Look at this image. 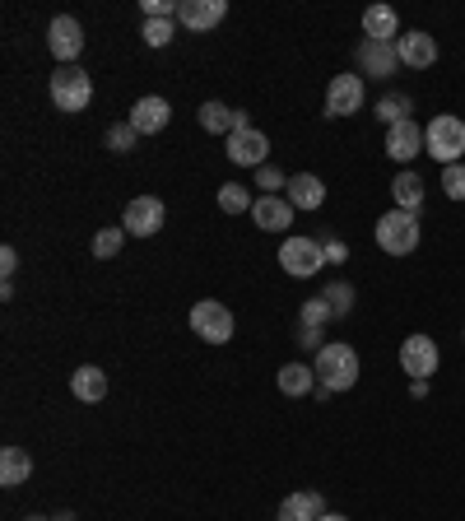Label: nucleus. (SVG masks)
<instances>
[{
  "label": "nucleus",
  "mask_w": 465,
  "mask_h": 521,
  "mask_svg": "<svg viewBox=\"0 0 465 521\" xmlns=\"http://www.w3.org/2000/svg\"><path fill=\"white\" fill-rule=\"evenodd\" d=\"M312 368H317V396L321 401H326V396H340V391H354L359 387V373H363L354 345H340V340L321 349Z\"/></svg>",
  "instance_id": "f257e3e1"
},
{
  "label": "nucleus",
  "mask_w": 465,
  "mask_h": 521,
  "mask_svg": "<svg viewBox=\"0 0 465 521\" xmlns=\"http://www.w3.org/2000/svg\"><path fill=\"white\" fill-rule=\"evenodd\" d=\"M424 154H428V159H438L442 168L461 163V154H465V121L452 117V112H442V117L428 121V126H424Z\"/></svg>",
  "instance_id": "f03ea898"
},
{
  "label": "nucleus",
  "mask_w": 465,
  "mask_h": 521,
  "mask_svg": "<svg viewBox=\"0 0 465 521\" xmlns=\"http://www.w3.org/2000/svg\"><path fill=\"white\" fill-rule=\"evenodd\" d=\"M372 233H377V247H382L386 256H410L414 247H419V214L391 205V210L372 224Z\"/></svg>",
  "instance_id": "7ed1b4c3"
},
{
  "label": "nucleus",
  "mask_w": 465,
  "mask_h": 521,
  "mask_svg": "<svg viewBox=\"0 0 465 521\" xmlns=\"http://www.w3.org/2000/svg\"><path fill=\"white\" fill-rule=\"evenodd\" d=\"M47 94H52L56 112L75 117V112H84V107L93 103V80L84 75L80 66H56L52 70V84H47Z\"/></svg>",
  "instance_id": "20e7f679"
},
{
  "label": "nucleus",
  "mask_w": 465,
  "mask_h": 521,
  "mask_svg": "<svg viewBox=\"0 0 465 521\" xmlns=\"http://www.w3.org/2000/svg\"><path fill=\"white\" fill-rule=\"evenodd\" d=\"M279 266H284V275H293V280H312V275L326 266V252H321L317 238L289 233V238L279 242Z\"/></svg>",
  "instance_id": "39448f33"
},
{
  "label": "nucleus",
  "mask_w": 465,
  "mask_h": 521,
  "mask_svg": "<svg viewBox=\"0 0 465 521\" xmlns=\"http://www.w3.org/2000/svg\"><path fill=\"white\" fill-rule=\"evenodd\" d=\"M438 363H442V349L433 335H424V331L405 335V345H400V373H410V382H428V377L438 373Z\"/></svg>",
  "instance_id": "423d86ee"
},
{
  "label": "nucleus",
  "mask_w": 465,
  "mask_h": 521,
  "mask_svg": "<svg viewBox=\"0 0 465 521\" xmlns=\"http://www.w3.org/2000/svg\"><path fill=\"white\" fill-rule=\"evenodd\" d=\"M233 312L224 308V303H214V298H200L196 308H191V331L205 340V345H228L233 340Z\"/></svg>",
  "instance_id": "0eeeda50"
},
{
  "label": "nucleus",
  "mask_w": 465,
  "mask_h": 521,
  "mask_svg": "<svg viewBox=\"0 0 465 521\" xmlns=\"http://www.w3.org/2000/svg\"><path fill=\"white\" fill-rule=\"evenodd\" d=\"M47 47H52L56 66H75L84 52V28L75 14H56L52 24H47Z\"/></svg>",
  "instance_id": "6e6552de"
},
{
  "label": "nucleus",
  "mask_w": 465,
  "mask_h": 521,
  "mask_svg": "<svg viewBox=\"0 0 465 521\" xmlns=\"http://www.w3.org/2000/svg\"><path fill=\"white\" fill-rule=\"evenodd\" d=\"M163 219H168V210H163L159 196H135V201L121 210V228H126L131 238H154L163 228Z\"/></svg>",
  "instance_id": "1a4fd4ad"
},
{
  "label": "nucleus",
  "mask_w": 465,
  "mask_h": 521,
  "mask_svg": "<svg viewBox=\"0 0 465 521\" xmlns=\"http://www.w3.org/2000/svg\"><path fill=\"white\" fill-rule=\"evenodd\" d=\"M424 154V126L414 117L396 121V126H386V159H396L400 168H410L414 159Z\"/></svg>",
  "instance_id": "9d476101"
},
{
  "label": "nucleus",
  "mask_w": 465,
  "mask_h": 521,
  "mask_svg": "<svg viewBox=\"0 0 465 521\" xmlns=\"http://www.w3.org/2000/svg\"><path fill=\"white\" fill-rule=\"evenodd\" d=\"M363 112V75H335L326 84V117H354Z\"/></svg>",
  "instance_id": "9b49d317"
},
{
  "label": "nucleus",
  "mask_w": 465,
  "mask_h": 521,
  "mask_svg": "<svg viewBox=\"0 0 465 521\" xmlns=\"http://www.w3.org/2000/svg\"><path fill=\"white\" fill-rule=\"evenodd\" d=\"M228 159L238 163V168H266V159H270L266 131H256V126L233 131V135H228Z\"/></svg>",
  "instance_id": "f8f14e48"
},
{
  "label": "nucleus",
  "mask_w": 465,
  "mask_h": 521,
  "mask_svg": "<svg viewBox=\"0 0 465 521\" xmlns=\"http://www.w3.org/2000/svg\"><path fill=\"white\" fill-rule=\"evenodd\" d=\"M359 66H363V80H391V75L400 70L396 42H372V38H363V42H359Z\"/></svg>",
  "instance_id": "ddd939ff"
},
{
  "label": "nucleus",
  "mask_w": 465,
  "mask_h": 521,
  "mask_svg": "<svg viewBox=\"0 0 465 521\" xmlns=\"http://www.w3.org/2000/svg\"><path fill=\"white\" fill-rule=\"evenodd\" d=\"M228 19V0H182L177 5V24L191 33H210Z\"/></svg>",
  "instance_id": "4468645a"
},
{
  "label": "nucleus",
  "mask_w": 465,
  "mask_h": 521,
  "mask_svg": "<svg viewBox=\"0 0 465 521\" xmlns=\"http://www.w3.org/2000/svg\"><path fill=\"white\" fill-rule=\"evenodd\" d=\"M396 52H400V66H410V70L438 66V38H433V33H424V28H410V33H400Z\"/></svg>",
  "instance_id": "2eb2a0df"
},
{
  "label": "nucleus",
  "mask_w": 465,
  "mask_h": 521,
  "mask_svg": "<svg viewBox=\"0 0 465 521\" xmlns=\"http://www.w3.org/2000/svg\"><path fill=\"white\" fill-rule=\"evenodd\" d=\"M126 121H131L140 135H159V131H168V121H173V107H168V98L145 94L140 103L131 107V117H126Z\"/></svg>",
  "instance_id": "dca6fc26"
},
{
  "label": "nucleus",
  "mask_w": 465,
  "mask_h": 521,
  "mask_svg": "<svg viewBox=\"0 0 465 521\" xmlns=\"http://www.w3.org/2000/svg\"><path fill=\"white\" fill-rule=\"evenodd\" d=\"M293 205H289V196H256V205H252V224L256 228H266V233H289V224H293Z\"/></svg>",
  "instance_id": "f3484780"
},
{
  "label": "nucleus",
  "mask_w": 465,
  "mask_h": 521,
  "mask_svg": "<svg viewBox=\"0 0 465 521\" xmlns=\"http://www.w3.org/2000/svg\"><path fill=\"white\" fill-rule=\"evenodd\" d=\"M424 196H428V182L414 173V168H400V173L391 177V201H396V210L419 214L424 210Z\"/></svg>",
  "instance_id": "a211bd4d"
},
{
  "label": "nucleus",
  "mask_w": 465,
  "mask_h": 521,
  "mask_svg": "<svg viewBox=\"0 0 465 521\" xmlns=\"http://www.w3.org/2000/svg\"><path fill=\"white\" fill-rule=\"evenodd\" d=\"M363 38L400 42V14L391 10V5H368V10H363Z\"/></svg>",
  "instance_id": "6ab92c4d"
},
{
  "label": "nucleus",
  "mask_w": 465,
  "mask_h": 521,
  "mask_svg": "<svg viewBox=\"0 0 465 521\" xmlns=\"http://www.w3.org/2000/svg\"><path fill=\"white\" fill-rule=\"evenodd\" d=\"M289 205L293 210H321L326 205V182L317 173H293L289 177Z\"/></svg>",
  "instance_id": "aec40b11"
},
{
  "label": "nucleus",
  "mask_w": 465,
  "mask_h": 521,
  "mask_svg": "<svg viewBox=\"0 0 465 521\" xmlns=\"http://www.w3.org/2000/svg\"><path fill=\"white\" fill-rule=\"evenodd\" d=\"M326 517V498L317 489H303V494H289L279 503V521H321Z\"/></svg>",
  "instance_id": "412c9836"
},
{
  "label": "nucleus",
  "mask_w": 465,
  "mask_h": 521,
  "mask_svg": "<svg viewBox=\"0 0 465 521\" xmlns=\"http://www.w3.org/2000/svg\"><path fill=\"white\" fill-rule=\"evenodd\" d=\"M70 391H75V401L98 405L107 396V373L98 368V363H84V368H75V373H70Z\"/></svg>",
  "instance_id": "4be33fe9"
},
{
  "label": "nucleus",
  "mask_w": 465,
  "mask_h": 521,
  "mask_svg": "<svg viewBox=\"0 0 465 521\" xmlns=\"http://www.w3.org/2000/svg\"><path fill=\"white\" fill-rule=\"evenodd\" d=\"M275 387L289 396V401H298V396H312L317 391V368H307V363H284L275 373Z\"/></svg>",
  "instance_id": "5701e85b"
},
{
  "label": "nucleus",
  "mask_w": 465,
  "mask_h": 521,
  "mask_svg": "<svg viewBox=\"0 0 465 521\" xmlns=\"http://www.w3.org/2000/svg\"><path fill=\"white\" fill-rule=\"evenodd\" d=\"M28 475H33V456L24 447H0V484L19 489V484H28Z\"/></svg>",
  "instance_id": "b1692460"
},
{
  "label": "nucleus",
  "mask_w": 465,
  "mask_h": 521,
  "mask_svg": "<svg viewBox=\"0 0 465 521\" xmlns=\"http://www.w3.org/2000/svg\"><path fill=\"white\" fill-rule=\"evenodd\" d=\"M233 112H238V107L210 98V103H200L196 121H200V131H210V135H233Z\"/></svg>",
  "instance_id": "393cba45"
},
{
  "label": "nucleus",
  "mask_w": 465,
  "mask_h": 521,
  "mask_svg": "<svg viewBox=\"0 0 465 521\" xmlns=\"http://www.w3.org/2000/svg\"><path fill=\"white\" fill-rule=\"evenodd\" d=\"M321 298H326L331 317H349V312H354V284L349 280H331L326 289H321Z\"/></svg>",
  "instance_id": "a878e982"
},
{
  "label": "nucleus",
  "mask_w": 465,
  "mask_h": 521,
  "mask_svg": "<svg viewBox=\"0 0 465 521\" xmlns=\"http://www.w3.org/2000/svg\"><path fill=\"white\" fill-rule=\"evenodd\" d=\"M126 238H131V233H126L121 224L98 228V233H93V256H98V261H112V256L121 252V242H126Z\"/></svg>",
  "instance_id": "bb28decb"
},
{
  "label": "nucleus",
  "mask_w": 465,
  "mask_h": 521,
  "mask_svg": "<svg viewBox=\"0 0 465 521\" xmlns=\"http://www.w3.org/2000/svg\"><path fill=\"white\" fill-rule=\"evenodd\" d=\"M252 191L242 187V182H224V187H219V210L224 214H247L252 210Z\"/></svg>",
  "instance_id": "cd10ccee"
},
{
  "label": "nucleus",
  "mask_w": 465,
  "mask_h": 521,
  "mask_svg": "<svg viewBox=\"0 0 465 521\" xmlns=\"http://www.w3.org/2000/svg\"><path fill=\"white\" fill-rule=\"evenodd\" d=\"M410 112H414V98H410V94H386V98H377V117H382L386 126L405 121Z\"/></svg>",
  "instance_id": "c85d7f7f"
},
{
  "label": "nucleus",
  "mask_w": 465,
  "mask_h": 521,
  "mask_svg": "<svg viewBox=\"0 0 465 521\" xmlns=\"http://www.w3.org/2000/svg\"><path fill=\"white\" fill-rule=\"evenodd\" d=\"M173 33H177V19H145V28H140V38H145V47H168L173 42Z\"/></svg>",
  "instance_id": "c756f323"
},
{
  "label": "nucleus",
  "mask_w": 465,
  "mask_h": 521,
  "mask_svg": "<svg viewBox=\"0 0 465 521\" xmlns=\"http://www.w3.org/2000/svg\"><path fill=\"white\" fill-rule=\"evenodd\" d=\"M140 145V131H135L131 121H117V126H107V149L112 154H131Z\"/></svg>",
  "instance_id": "7c9ffc66"
},
{
  "label": "nucleus",
  "mask_w": 465,
  "mask_h": 521,
  "mask_svg": "<svg viewBox=\"0 0 465 521\" xmlns=\"http://www.w3.org/2000/svg\"><path fill=\"white\" fill-rule=\"evenodd\" d=\"M326 321H335L331 317V308H326V298H307L303 308H298V326H317V331H326Z\"/></svg>",
  "instance_id": "2f4dec72"
},
{
  "label": "nucleus",
  "mask_w": 465,
  "mask_h": 521,
  "mask_svg": "<svg viewBox=\"0 0 465 521\" xmlns=\"http://www.w3.org/2000/svg\"><path fill=\"white\" fill-rule=\"evenodd\" d=\"M442 196H447V201H465V163L442 168Z\"/></svg>",
  "instance_id": "473e14b6"
},
{
  "label": "nucleus",
  "mask_w": 465,
  "mask_h": 521,
  "mask_svg": "<svg viewBox=\"0 0 465 521\" xmlns=\"http://www.w3.org/2000/svg\"><path fill=\"white\" fill-rule=\"evenodd\" d=\"M256 187H261V196H279V187H289V177L266 163V168H256Z\"/></svg>",
  "instance_id": "72a5a7b5"
},
{
  "label": "nucleus",
  "mask_w": 465,
  "mask_h": 521,
  "mask_svg": "<svg viewBox=\"0 0 465 521\" xmlns=\"http://www.w3.org/2000/svg\"><path fill=\"white\" fill-rule=\"evenodd\" d=\"M177 5H182V0H140L145 19H177Z\"/></svg>",
  "instance_id": "f704fd0d"
},
{
  "label": "nucleus",
  "mask_w": 465,
  "mask_h": 521,
  "mask_svg": "<svg viewBox=\"0 0 465 521\" xmlns=\"http://www.w3.org/2000/svg\"><path fill=\"white\" fill-rule=\"evenodd\" d=\"M321 252H326V266H340V261H349V242L345 238H326L321 242Z\"/></svg>",
  "instance_id": "c9c22d12"
},
{
  "label": "nucleus",
  "mask_w": 465,
  "mask_h": 521,
  "mask_svg": "<svg viewBox=\"0 0 465 521\" xmlns=\"http://www.w3.org/2000/svg\"><path fill=\"white\" fill-rule=\"evenodd\" d=\"M326 331H317V326H298V345L303 349H312V354H321L326 349V340H321Z\"/></svg>",
  "instance_id": "e433bc0d"
},
{
  "label": "nucleus",
  "mask_w": 465,
  "mask_h": 521,
  "mask_svg": "<svg viewBox=\"0 0 465 521\" xmlns=\"http://www.w3.org/2000/svg\"><path fill=\"white\" fill-rule=\"evenodd\" d=\"M0 270H5V280H14V270H19V252L14 247H0Z\"/></svg>",
  "instance_id": "4c0bfd02"
},
{
  "label": "nucleus",
  "mask_w": 465,
  "mask_h": 521,
  "mask_svg": "<svg viewBox=\"0 0 465 521\" xmlns=\"http://www.w3.org/2000/svg\"><path fill=\"white\" fill-rule=\"evenodd\" d=\"M410 396L414 401H428V382H410Z\"/></svg>",
  "instance_id": "58836bf2"
},
{
  "label": "nucleus",
  "mask_w": 465,
  "mask_h": 521,
  "mask_svg": "<svg viewBox=\"0 0 465 521\" xmlns=\"http://www.w3.org/2000/svg\"><path fill=\"white\" fill-rule=\"evenodd\" d=\"M321 521H349V517H345V512H326V517H321Z\"/></svg>",
  "instance_id": "ea45409f"
},
{
  "label": "nucleus",
  "mask_w": 465,
  "mask_h": 521,
  "mask_svg": "<svg viewBox=\"0 0 465 521\" xmlns=\"http://www.w3.org/2000/svg\"><path fill=\"white\" fill-rule=\"evenodd\" d=\"M56 521H75V512H56Z\"/></svg>",
  "instance_id": "a19ab883"
},
{
  "label": "nucleus",
  "mask_w": 465,
  "mask_h": 521,
  "mask_svg": "<svg viewBox=\"0 0 465 521\" xmlns=\"http://www.w3.org/2000/svg\"><path fill=\"white\" fill-rule=\"evenodd\" d=\"M24 521H56V517H24Z\"/></svg>",
  "instance_id": "79ce46f5"
},
{
  "label": "nucleus",
  "mask_w": 465,
  "mask_h": 521,
  "mask_svg": "<svg viewBox=\"0 0 465 521\" xmlns=\"http://www.w3.org/2000/svg\"><path fill=\"white\" fill-rule=\"evenodd\" d=\"M461 340H465V331H461Z\"/></svg>",
  "instance_id": "37998d69"
}]
</instances>
